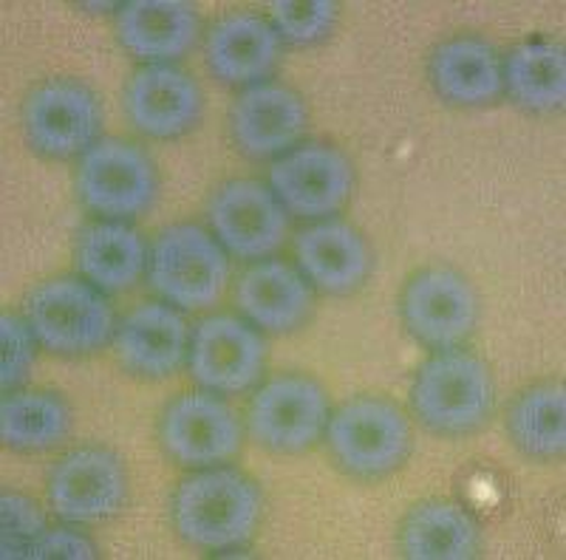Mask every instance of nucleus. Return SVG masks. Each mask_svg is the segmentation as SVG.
<instances>
[{
	"mask_svg": "<svg viewBox=\"0 0 566 560\" xmlns=\"http://www.w3.org/2000/svg\"><path fill=\"white\" fill-rule=\"evenodd\" d=\"M310 110L295 91L281 83H258L235 99L230 114L232 139L241 154L270 159L290 154L292 145L306 134Z\"/></svg>",
	"mask_w": 566,
	"mask_h": 560,
	"instance_id": "obj_15",
	"label": "nucleus"
},
{
	"mask_svg": "<svg viewBox=\"0 0 566 560\" xmlns=\"http://www.w3.org/2000/svg\"><path fill=\"white\" fill-rule=\"evenodd\" d=\"M230 281L221 244L201 226L176 224L159 232L150 246V284L179 309H210Z\"/></svg>",
	"mask_w": 566,
	"mask_h": 560,
	"instance_id": "obj_4",
	"label": "nucleus"
},
{
	"mask_svg": "<svg viewBox=\"0 0 566 560\" xmlns=\"http://www.w3.org/2000/svg\"><path fill=\"white\" fill-rule=\"evenodd\" d=\"M431 83L453 105H484L502 94V63L493 45L476 38L442 43L431 57Z\"/></svg>",
	"mask_w": 566,
	"mask_h": 560,
	"instance_id": "obj_22",
	"label": "nucleus"
},
{
	"mask_svg": "<svg viewBox=\"0 0 566 560\" xmlns=\"http://www.w3.org/2000/svg\"><path fill=\"white\" fill-rule=\"evenodd\" d=\"M207 65L232 85L261 83L281 57V34L258 14H227L207 34Z\"/></svg>",
	"mask_w": 566,
	"mask_h": 560,
	"instance_id": "obj_20",
	"label": "nucleus"
},
{
	"mask_svg": "<svg viewBox=\"0 0 566 560\" xmlns=\"http://www.w3.org/2000/svg\"><path fill=\"white\" fill-rule=\"evenodd\" d=\"M210 224L221 246L239 258H266L286 239L290 221L272 190L261 181L239 179L216 190Z\"/></svg>",
	"mask_w": 566,
	"mask_h": 560,
	"instance_id": "obj_14",
	"label": "nucleus"
},
{
	"mask_svg": "<svg viewBox=\"0 0 566 560\" xmlns=\"http://www.w3.org/2000/svg\"><path fill=\"white\" fill-rule=\"evenodd\" d=\"M266 348L244 320L212 315L196 326L190 342V373L212 393H244L261 380Z\"/></svg>",
	"mask_w": 566,
	"mask_h": 560,
	"instance_id": "obj_13",
	"label": "nucleus"
},
{
	"mask_svg": "<svg viewBox=\"0 0 566 560\" xmlns=\"http://www.w3.org/2000/svg\"><path fill=\"white\" fill-rule=\"evenodd\" d=\"M250 433L275 453H303L321 439L328 422V397L321 382L283 373L252 397Z\"/></svg>",
	"mask_w": 566,
	"mask_h": 560,
	"instance_id": "obj_7",
	"label": "nucleus"
},
{
	"mask_svg": "<svg viewBox=\"0 0 566 560\" xmlns=\"http://www.w3.org/2000/svg\"><path fill=\"white\" fill-rule=\"evenodd\" d=\"M272 193L301 219H328L352 196V161L332 145H303L283 154L270 170Z\"/></svg>",
	"mask_w": 566,
	"mask_h": 560,
	"instance_id": "obj_12",
	"label": "nucleus"
},
{
	"mask_svg": "<svg viewBox=\"0 0 566 560\" xmlns=\"http://www.w3.org/2000/svg\"><path fill=\"white\" fill-rule=\"evenodd\" d=\"M190 331L185 317L165 303H142L116 329V357L128 371L150 380L170 377L185 362Z\"/></svg>",
	"mask_w": 566,
	"mask_h": 560,
	"instance_id": "obj_17",
	"label": "nucleus"
},
{
	"mask_svg": "<svg viewBox=\"0 0 566 560\" xmlns=\"http://www.w3.org/2000/svg\"><path fill=\"white\" fill-rule=\"evenodd\" d=\"M235 303L241 315L264 331L297 329L312 311L306 277L283 261H261L239 277Z\"/></svg>",
	"mask_w": 566,
	"mask_h": 560,
	"instance_id": "obj_21",
	"label": "nucleus"
},
{
	"mask_svg": "<svg viewBox=\"0 0 566 560\" xmlns=\"http://www.w3.org/2000/svg\"><path fill=\"white\" fill-rule=\"evenodd\" d=\"M174 521L193 547L235 549L250 541L261 521V493L244 473L207 467L181 482Z\"/></svg>",
	"mask_w": 566,
	"mask_h": 560,
	"instance_id": "obj_1",
	"label": "nucleus"
},
{
	"mask_svg": "<svg viewBox=\"0 0 566 560\" xmlns=\"http://www.w3.org/2000/svg\"><path fill=\"white\" fill-rule=\"evenodd\" d=\"M49 501L65 521H108L128 501V473L111 451L83 447L69 453L52 471Z\"/></svg>",
	"mask_w": 566,
	"mask_h": 560,
	"instance_id": "obj_10",
	"label": "nucleus"
},
{
	"mask_svg": "<svg viewBox=\"0 0 566 560\" xmlns=\"http://www.w3.org/2000/svg\"><path fill=\"white\" fill-rule=\"evenodd\" d=\"M34 331L29 323L20 317L3 315L0 320V346H3V371H0V382L7 391L23 385L29 380L34 362Z\"/></svg>",
	"mask_w": 566,
	"mask_h": 560,
	"instance_id": "obj_29",
	"label": "nucleus"
},
{
	"mask_svg": "<svg viewBox=\"0 0 566 560\" xmlns=\"http://www.w3.org/2000/svg\"><path fill=\"white\" fill-rule=\"evenodd\" d=\"M3 554H23L29 543L45 532V518L38 509V504L23 496H3Z\"/></svg>",
	"mask_w": 566,
	"mask_h": 560,
	"instance_id": "obj_30",
	"label": "nucleus"
},
{
	"mask_svg": "<svg viewBox=\"0 0 566 560\" xmlns=\"http://www.w3.org/2000/svg\"><path fill=\"white\" fill-rule=\"evenodd\" d=\"M77 270L103 292H125L148 264V250L134 226L123 221H99L80 232L74 246Z\"/></svg>",
	"mask_w": 566,
	"mask_h": 560,
	"instance_id": "obj_23",
	"label": "nucleus"
},
{
	"mask_svg": "<svg viewBox=\"0 0 566 560\" xmlns=\"http://www.w3.org/2000/svg\"><path fill=\"white\" fill-rule=\"evenodd\" d=\"M402 320L413 340L451 351L462 346L479 323V297L464 275L453 270H422L402 295Z\"/></svg>",
	"mask_w": 566,
	"mask_h": 560,
	"instance_id": "obj_9",
	"label": "nucleus"
},
{
	"mask_svg": "<svg viewBox=\"0 0 566 560\" xmlns=\"http://www.w3.org/2000/svg\"><path fill=\"white\" fill-rule=\"evenodd\" d=\"M77 193L85 207L105 219H134L154 207L159 179L148 156L136 145L99 139L80 161Z\"/></svg>",
	"mask_w": 566,
	"mask_h": 560,
	"instance_id": "obj_6",
	"label": "nucleus"
},
{
	"mask_svg": "<svg viewBox=\"0 0 566 560\" xmlns=\"http://www.w3.org/2000/svg\"><path fill=\"white\" fill-rule=\"evenodd\" d=\"M71 431V411L57 393H14L0 405V436L23 453H43L63 445Z\"/></svg>",
	"mask_w": 566,
	"mask_h": 560,
	"instance_id": "obj_26",
	"label": "nucleus"
},
{
	"mask_svg": "<svg viewBox=\"0 0 566 560\" xmlns=\"http://www.w3.org/2000/svg\"><path fill=\"white\" fill-rule=\"evenodd\" d=\"M103 110L97 97L74 80H49L23 105V130L34 150L52 159L88 154L99 142Z\"/></svg>",
	"mask_w": 566,
	"mask_h": 560,
	"instance_id": "obj_8",
	"label": "nucleus"
},
{
	"mask_svg": "<svg viewBox=\"0 0 566 560\" xmlns=\"http://www.w3.org/2000/svg\"><path fill=\"white\" fill-rule=\"evenodd\" d=\"M125 110L139 134L174 139L193 130L201 119L199 83L176 65H148L130 77Z\"/></svg>",
	"mask_w": 566,
	"mask_h": 560,
	"instance_id": "obj_16",
	"label": "nucleus"
},
{
	"mask_svg": "<svg viewBox=\"0 0 566 560\" xmlns=\"http://www.w3.org/2000/svg\"><path fill=\"white\" fill-rule=\"evenodd\" d=\"M510 97L535 114H553L566 99L564 49L553 43L518 45L502 68Z\"/></svg>",
	"mask_w": 566,
	"mask_h": 560,
	"instance_id": "obj_25",
	"label": "nucleus"
},
{
	"mask_svg": "<svg viewBox=\"0 0 566 560\" xmlns=\"http://www.w3.org/2000/svg\"><path fill=\"white\" fill-rule=\"evenodd\" d=\"M275 32L292 43H317L337 23V7L328 0H275L270 3Z\"/></svg>",
	"mask_w": 566,
	"mask_h": 560,
	"instance_id": "obj_28",
	"label": "nucleus"
},
{
	"mask_svg": "<svg viewBox=\"0 0 566 560\" xmlns=\"http://www.w3.org/2000/svg\"><path fill=\"white\" fill-rule=\"evenodd\" d=\"M411 402L419 422L433 433L468 436L493 413V377L479 357L468 351H442L419 368Z\"/></svg>",
	"mask_w": 566,
	"mask_h": 560,
	"instance_id": "obj_2",
	"label": "nucleus"
},
{
	"mask_svg": "<svg viewBox=\"0 0 566 560\" xmlns=\"http://www.w3.org/2000/svg\"><path fill=\"white\" fill-rule=\"evenodd\" d=\"M402 552L411 560H464L479 549V527L451 501H424L402 521Z\"/></svg>",
	"mask_w": 566,
	"mask_h": 560,
	"instance_id": "obj_24",
	"label": "nucleus"
},
{
	"mask_svg": "<svg viewBox=\"0 0 566 560\" xmlns=\"http://www.w3.org/2000/svg\"><path fill=\"white\" fill-rule=\"evenodd\" d=\"M116 34L134 57L170 65L196 45L199 14L181 0H134L119 9Z\"/></svg>",
	"mask_w": 566,
	"mask_h": 560,
	"instance_id": "obj_19",
	"label": "nucleus"
},
{
	"mask_svg": "<svg viewBox=\"0 0 566 560\" xmlns=\"http://www.w3.org/2000/svg\"><path fill=\"white\" fill-rule=\"evenodd\" d=\"M328 451L348 476L382 478L411 453V425L394 402L357 397L328 422Z\"/></svg>",
	"mask_w": 566,
	"mask_h": 560,
	"instance_id": "obj_3",
	"label": "nucleus"
},
{
	"mask_svg": "<svg viewBox=\"0 0 566 560\" xmlns=\"http://www.w3.org/2000/svg\"><path fill=\"white\" fill-rule=\"evenodd\" d=\"M515 447L530 458H560L566 451L564 385H535L515 400L507 419Z\"/></svg>",
	"mask_w": 566,
	"mask_h": 560,
	"instance_id": "obj_27",
	"label": "nucleus"
},
{
	"mask_svg": "<svg viewBox=\"0 0 566 560\" xmlns=\"http://www.w3.org/2000/svg\"><path fill=\"white\" fill-rule=\"evenodd\" d=\"M27 323L54 355H91L114 335V311L94 284L52 277L27 297Z\"/></svg>",
	"mask_w": 566,
	"mask_h": 560,
	"instance_id": "obj_5",
	"label": "nucleus"
},
{
	"mask_svg": "<svg viewBox=\"0 0 566 560\" xmlns=\"http://www.w3.org/2000/svg\"><path fill=\"white\" fill-rule=\"evenodd\" d=\"M161 447L185 467H219L241 447V422L212 393H185L168 405L159 422Z\"/></svg>",
	"mask_w": 566,
	"mask_h": 560,
	"instance_id": "obj_11",
	"label": "nucleus"
},
{
	"mask_svg": "<svg viewBox=\"0 0 566 560\" xmlns=\"http://www.w3.org/2000/svg\"><path fill=\"white\" fill-rule=\"evenodd\" d=\"M29 558H94V543L71 529H45L27 547Z\"/></svg>",
	"mask_w": 566,
	"mask_h": 560,
	"instance_id": "obj_31",
	"label": "nucleus"
},
{
	"mask_svg": "<svg viewBox=\"0 0 566 560\" xmlns=\"http://www.w3.org/2000/svg\"><path fill=\"white\" fill-rule=\"evenodd\" d=\"M295 255L303 275L326 295H348L360 289L371 270L366 241L346 221H321L297 235Z\"/></svg>",
	"mask_w": 566,
	"mask_h": 560,
	"instance_id": "obj_18",
	"label": "nucleus"
}]
</instances>
